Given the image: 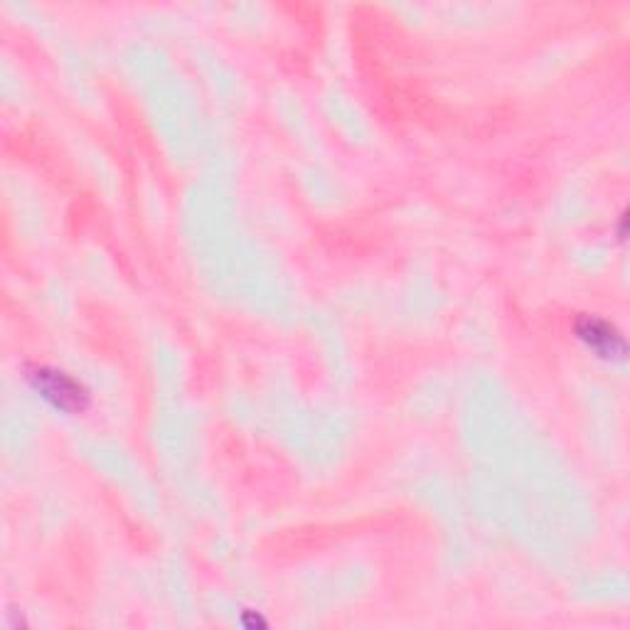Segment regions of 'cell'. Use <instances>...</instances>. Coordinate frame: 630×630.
I'll return each instance as SVG.
<instances>
[{"mask_svg": "<svg viewBox=\"0 0 630 630\" xmlns=\"http://www.w3.org/2000/svg\"><path fill=\"white\" fill-rule=\"evenodd\" d=\"M579 338L589 345L596 355L606 360H623L626 343L613 325L601 318H584L579 323Z\"/></svg>", "mask_w": 630, "mask_h": 630, "instance_id": "7a4b0ae2", "label": "cell"}, {"mask_svg": "<svg viewBox=\"0 0 630 630\" xmlns=\"http://www.w3.org/2000/svg\"><path fill=\"white\" fill-rule=\"evenodd\" d=\"M32 387L40 392V397L55 404L62 412H82L87 407V392H84L77 380H72L64 372L50 370V367H35L30 372Z\"/></svg>", "mask_w": 630, "mask_h": 630, "instance_id": "6da1fadb", "label": "cell"}]
</instances>
